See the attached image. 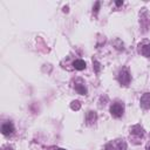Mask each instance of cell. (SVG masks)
Segmentation results:
<instances>
[{"label": "cell", "mask_w": 150, "mask_h": 150, "mask_svg": "<svg viewBox=\"0 0 150 150\" xmlns=\"http://www.w3.org/2000/svg\"><path fill=\"white\" fill-rule=\"evenodd\" d=\"M146 150H150V145H149V146H148V148H146Z\"/></svg>", "instance_id": "obj_15"}, {"label": "cell", "mask_w": 150, "mask_h": 150, "mask_svg": "<svg viewBox=\"0 0 150 150\" xmlns=\"http://www.w3.org/2000/svg\"><path fill=\"white\" fill-rule=\"evenodd\" d=\"M141 54L145 57H150V43H144L141 46Z\"/></svg>", "instance_id": "obj_8"}, {"label": "cell", "mask_w": 150, "mask_h": 150, "mask_svg": "<svg viewBox=\"0 0 150 150\" xmlns=\"http://www.w3.org/2000/svg\"><path fill=\"white\" fill-rule=\"evenodd\" d=\"M144 135V129L139 125V124H136L134 125L131 129H130V136H132L134 138L138 139V138H142Z\"/></svg>", "instance_id": "obj_4"}, {"label": "cell", "mask_w": 150, "mask_h": 150, "mask_svg": "<svg viewBox=\"0 0 150 150\" xmlns=\"http://www.w3.org/2000/svg\"><path fill=\"white\" fill-rule=\"evenodd\" d=\"M139 103H141V107H142L143 109H145V110L149 109V108H150V93L143 94L142 97H141Z\"/></svg>", "instance_id": "obj_7"}, {"label": "cell", "mask_w": 150, "mask_h": 150, "mask_svg": "<svg viewBox=\"0 0 150 150\" xmlns=\"http://www.w3.org/2000/svg\"><path fill=\"white\" fill-rule=\"evenodd\" d=\"M96 118H97V116H96L95 111H89V112L87 114V122H88V124H93V123H95Z\"/></svg>", "instance_id": "obj_10"}, {"label": "cell", "mask_w": 150, "mask_h": 150, "mask_svg": "<svg viewBox=\"0 0 150 150\" xmlns=\"http://www.w3.org/2000/svg\"><path fill=\"white\" fill-rule=\"evenodd\" d=\"M74 88H75V90H76L79 94H81V95H86V94H87V88H86V86H84V83H83V81H82L81 79H77V80L75 81Z\"/></svg>", "instance_id": "obj_5"}, {"label": "cell", "mask_w": 150, "mask_h": 150, "mask_svg": "<svg viewBox=\"0 0 150 150\" xmlns=\"http://www.w3.org/2000/svg\"><path fill=\"white\" fill-rule=\"evenodd\" d=\"M73 64H74V68L77 70H82L86 68V62L83 60H75Z\"/></svg>", "instance_id": "obj_9"}, {"label": "cell", "mask_w": 150, "mask_h": 150, "mask_svg": "<svg viewBox=\"0 0 150 150\" xmlns=\"http://www.w3.org/2000/svg\"><path fill=\"white\" fill-rule=\"evenodd\" d=\"M118 81H120V83L122 86H128L130 83L131 76H130V73H129V70L127 68H123L120 71V74H118Z\"/></svg>", "instance_id": "obj_3"}, {"label": "cell", "mask_w": 150, "mask_h": 150, "mask_svg": "<svg viewBox=\"0 0 150 150\" xmlns=\"http://www.w3.org/2000/svg\"><path fill=\"white\" fill-rule=\"evenodd\" d=\"M104 150H127V144L123 139H114L105 144Z\"/></svg>", "instance_id": "obj_1"}, {"label": "cell", "mask_w": 150, "mask_h": 150, "mask_svg": "<svg viewBox=\"0 0 150 150\" xmlns=\"http://www.w3.org/2000/svg\"><path fill=\"white\" fill-rule=\"evenodd\" d=\"M123 112H124V105H123L122 102H115V103L111 104V107H110V114L114 117L118 118V117H121L123 115Z\"/></svg>", "instance_id": "obj_2"}, {"label": "cell", "mask_w": 150, "mask_h": 150, "mask_svg": "<svg viewBox=\"0 0 150 150\" xmlns=\"http://www.w3.org/2000/svg\"><path fill=\"white\" fill-rule=\"evenodd\" d=\"M56 150H64V149H61V148H59V149H56Z\"/></svg>", "instance_id": "obj_14"}, {"label": "cell", "mask_w": 150, "mask_h": 150, "mask_svg": "<svg viewBox=\"0 0 150 150\" xmlns=\"http://www.w3.org/2000/svg\"><path fill=\"white\" fill-rule=\"evenodd\" d=\"M13 131H14V125H13L12 122H5V123H2V125H1V132L5 136L13 134Z\"/></svg>", "instance_id": "obj_6"}, {"label": "cell", "mask_w": 150, "mask_h": 150, "mask_svg": "<svg viewBox=\"0 0 150 150\" xmlns=\"http://www.w3.org/2000/svg\"><path fill=\"white\" fill-rule=\"evenodd\" d=\"M94 63H95V67H96V71H98V63H97L96 61H95Z\"/></svg>", "instance_id": "obj_12"}, {"label": "cell", "mask_w": 150, "mask_h": 150, "mask_svg": "<svg viewBox=\"0 0 150 150\" xmlns=\"http://www.w3.org/2000/svg\"><path fill=\"white\" fill-rule=\"evenodd\" d=\"M70 107H71V109H74V110L80 109V102H79V101H73Z\"/></svg>", "instance_id": "obj_11"}, {"label": "cell", "mask_w": 150, "mask_h": 150, "mask_svg": "<svg viewBox=\"0 0 150 150\" xmlns=\"http://www.w3.org/2000/svg\"><path fill=\"white\" fill-rule=\"evenodd\" d=\"M122 4H123L122 1H117V2H116V5H117V6H120V5H122Z\"/></svg>", "instance_id": "obj_13"}]
</instances>
